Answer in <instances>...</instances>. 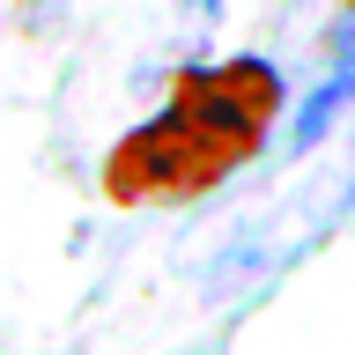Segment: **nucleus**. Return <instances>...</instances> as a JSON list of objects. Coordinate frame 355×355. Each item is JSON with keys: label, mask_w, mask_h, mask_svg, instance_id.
Returning <instances> with one entry per match:
<instances>
[{"label": "nucleus", "mask_w": 355, "mask_h": 355, "mask_svg": "<svg viewBox=\"0 0 355 355\" xmlns=\"http://www.w3.org/2000/svg\"><path fill=\"white\" fill-rule=\"evenodd\" d=\"M282 111V82L266 60H230V67H193L185 89L171 96L163 119L119 141L104 163V193L119 207L141 200H185L230 178L244 155H259L266 126Z\"/></svg>", "instance_id": "f257e3e1"}, {"label": "nucleus", "mask_w": 355, "mask_h": 355, "mask_svg": "<svg viewBox=\"0 0 355 355\" xmlns=\"http://www.w3.org/2000/svg\"><path fill=\"white\" fill-rule=\"evenodd\" d=\"M348 104H355V37H348V60H340L326 82L304 96V111H296V148H311V141H318V133H326Z\"/></svg>", "instance_id": "f03ea898"}, {"label": "nucleus", "mask_w": 355, "mask_h": 355, "mask_svg": "<svg viewBox=\"0 0 355 355\" xmlns=\"http://www.w3.org/2000/svg\"><path fill=\"white\" fill-rule=\"evenodd\" d=\"M348 8H355V0H348Z\"/></svg>", "instance_id": "7ed1b4c3"}]
</instances>
